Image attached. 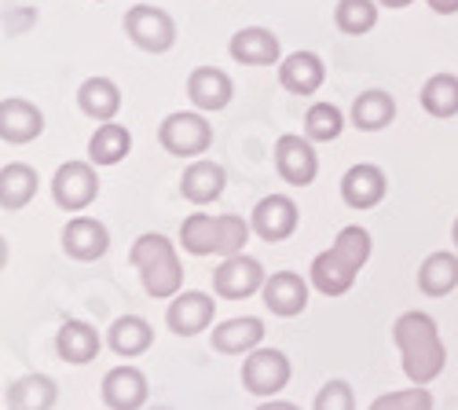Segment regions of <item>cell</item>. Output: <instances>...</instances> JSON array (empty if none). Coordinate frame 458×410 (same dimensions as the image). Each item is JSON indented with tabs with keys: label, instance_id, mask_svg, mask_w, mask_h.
Wrapping results in <instances>:
<instances>
[{
	"label": "cell",
	"instance_id": "cell-3",
	"mask_svg": "<svg viewBox=\"0 0 458 410\" xmlns=\"http://www.w3.org/2000/svg\"><path fill=\"white\" fill-rule=\"evenodd\" d=\"M129 264L140 272L147 297H155V301H173L183 289V260H180L173 238L162 231L140 235L129 246Z\"/></svg>",
	"mask_w": 458,
	"mask_h": 410
},
{
	"label": "cell",
	"instance_id": "cell-20",
	"mask_svg": "<svg viewBox=\"0 0 458 410\" xmlns=\"http://www.w3.org/2000/svg\"><path fill=\"white\" fill-rule=\"evenodd\" d=\"M227 52H232V59L239 66H279V59H283L279 37L264 26H242L239 33H232Z\"/></svg>",
	"mask_w": 458,
	"mask_h": 410
},
{
	"label": "cell",
	"instance_id": "cell-23",
	"mask_svg": "<svg viewBox=\"0 0 458 410\" xmlns=\"http://www.w3.org/2000/svg\"><path fill=\"white\" fill-rule=\"evenodd\" d=\"M37 191H41V176H37L33 165L8 162L4 169H0V209L19 213L37 198Z\"/></svg>",
	"mask_w": 458,
	"mask_h": 410
},
{
	"label": "cell",
	"instance_id": "cell-30",
	"mask_svg": "<svg viewBox=\"0 0 458 410\" xmlns=\"http://www.w3.org/2000/svg\"><path fill=\"white\" fill-rule=\"evenodd\" d=\"M418 103L429 118H454L458 114V73H433V78L418 92Z\"/></svg>",
	"mask_w": 458,
	"mask_h": 410
},
{
	"label": "cell",
	"instance_id": "cell-22",
	"mask_svg": "<svg viewBox=\"0 0 458 410\" xmlns=\"http://www.w3.org/2000/svg\"><path fill=\"white\" fill-rule=\"evenodd\" d=\"M224 188H227V172H224V165H216L209 158H195V162L183 169V176H180V195L191 205L216 202L224 195Z\"/></svg>",
	"mask_w": 458,
	"mask_h": 410
},
{
	"label": "cell",
	"instance_id": "cell-39",
	"mask_svg": "<svg viewBox=\"0 0 458 410\" xmlns=\"http://www.w3.org/2000/svg\"><path fill=\"white\" fill-rule=\"evenodd\" d=\"M8 260H12V246H8V238L0 235V272L8 268Z\"/></svg>",
	"mask_w": 458,
	"mask_h": 410
},
{
	"label": "cell",
	"instance_id": "cell-34",
	"mask_svg": "<svg viewBox=\"0 0 458 410\" xmlns=\"http://www.w3.org/2000/svg\"><path fill=\"white\" fill-rule=\"evenodd\" d=\"M250 235H253L250 220H242V216H235V213L216 216V256H235V253H246Z\"/></svg>",
	"mask_w": 458,
	"mask_h": 410
},
{
	"label": "cell",
	"instance_id": "cell-17",
	"mask_svg": "<svg viewBox=\"0 0 458 410\" xmlns=\"http://www.w3.org/2000/svg\"><path fill=\"white\" fill-rule=\"evenodd\" d=\"M386 195H389V176L370 162H360L341 176V202L349 209H360V213L374 209V205H381Z\"/></svg>",
	"mask_w": 458,
	"mask_h": 410
},
{
	"label": "cell",
	"instance_id": "cell-31",
	"mask_svg": "<svg viewBox=\"0 0 458 410\" xmlns=\"http://www.w3.org/2000/svg\"><path fill=\"white\" fill-rule=\"evenodd\" d=\"M180 246L191 256H216V216L191 213L180 223Z\"/></svg>",
	"mask_w": 458,
	"mask_h": 410
},
{
	"label": "cell",
	"instance_id": "cell-16",
	"mask_svg": "<svg viewBox=\"0 0 458 410\" xmlns=\"http://www.w3.org/2000/svg\"><path fill=\"white\" fill-rule=\"evenodd\" d=\"M187 99L202 114H216L235 99V85L220 66H195L187 73Z\"/></svg>",
	"mask_w": 458,
	"mask_h": 410
},
{
	"label": "cell",
	"instance_id": "cell-10",
	"mask_svg": "<svg viewBox=\"0 0 458 410\" xmlns=\"http://www.w3.org/2000/svg\"><path fill=\"white\" fill-rule=\"evenodd\" d=\"M276 172L283 176V183L290 188H309L319 176V155H316V143L309 136H279L276 139Z\"/></svg>",
	"mask_w": 458,
	"mask_h": 410
},
{
	"label": "cell",
	"instance_id": "cell-9",
	"mask_svg": "<svg viewBox=\"0 0 458 410\" xmlns=\"http://www.w3.org/2000/svg\"><path fill=\"white\" fill-rule=\"evenodd\" d=\"M216 319V297L206 289H180L169 308H165V326L176 338H199Z\"/></svg>",
	"mask_w": 458,
	"mask_h": 410
},
{
	"label": "cell",
	"instance_id": "cell-19",
	"mask_svg": "<svg viewBox=\"0 0 458 410\" xmlns=\"http://www.w3.org/2000/svg\"><path fill=\"white\" fill-rule=\"evenodd\" d=\"M327 81V66L316 52L301 48V52H290L279 59V85L290 92V96H316Z\"/></svg>",
	"mask_w": 458,
	"mask_h": 410
},
{
	"label": "cell",
	"instance_id": "cell-18",
	"mask_svg": "<svg viewBox=\"0 0 458 410\" xmlns=\"http://www.w3.org/2000/svg\"><path fill=\"white\" fill-rule=\"evenodd\" d=\"M99 396L110 410H143L147 396H150V385L143 378V370L136 366H114L103 374V385H99Z\"/></svg>",
	"mask_w": 458,
	"mask_h": 410
},
{
	"label": "cell",
	"instance_id": "cell-21",
	"mask_svg": "<svg viewBox=\"0 0 458 410\" xmlns=\"http://www.w3.org/2000/svg\"><path fill=\"white\" fill-rule=\"evenodd\" d=\"M103 352V338L99 330L85 319H66L55 333V356L70 366H89L96 356Z\"/></svg>",
	"mask_w": 458,
	"mask_h": 410
},
{
	"label": "cell",
	"instance_id": "cell-7",
	"mask_svg": "<svg viewBox=\"0 0 458 410\" xmlns=\"http://www.w3.org/2000/svg\"><path fill=\"white\" fill-rule=\"evenodd\" d=\"M52 198L66 213H85L99 198V172L92 162H63L52 176Z\"/></svg>",
	"mask_w": 458,
	"mask_h": 410
},
{
	"label": "cell",
	"instance_id": "cell-8",
	"mask_svg": "<svg viewBox=\"0 0 458 410\" xmlns=\"http://www.w3.org/2000/svg\"><path fill=\"white\" fill-rule=\"evenodd\" d=\"M264 264L257 256L235 253V256H224L220 268L213 272V293L220 301H250L264 289Z\"/></svg>",
	"mask_w": 458,
	"mask_h": 410
},
{
	"label": "cell",
	"instance_id": "cell-4",
	"mask_svg": "<svg viewBox=\"0 0 458 410\" xmlns=\"http://www.w3.org/2000/svg\"><path fill=\"white\" fill-rule=\"evenodd\" d=\"M158 143L162 151L173 158H202L213 146V125L202 110H176V114H165L158 125Z\"/></svg>",
	"mask_w": 458,
	"mask_h": 410
},
{
	"label": "cell",
	"instance_id": "cell-33",
	"mask_svg": "<svg viewBox=\"0 0 458 410\" xmlns=\"http://www.w3.org/2000/svg\"><path fill=\"white\" fill-rule=\"evenodd\" d=\"M341 132H345V114L334 103H312L309 114H304V136L312 143H334Z\"/></svg>",
	"mask_w": 458,
	"mask_h": 410
},
{
	"label": "cell",
	"instance_id": "cell-25",
	"mask_svg": "<svg viewBox=\"0 0 458 410\" xmlns=\"http://www.w3.org/2000/svg\"><path fill=\"white\" fill-rule=\"evenodd\" d=\"M78 106H81V114L92 118L96 125L114 121V118H118V110H122V88H118V81L99 78V73H96V78H89V81H81Z\"/></svg>",
	"mask_w": 458,
	"mask_h": 410
},
{
	"label": "cell",
	"instance_id": "cell-27",
	"mask_svg": "<svg viewBox=\"0 0 458 410\" xmlns=\"http://www.w3.org/2000/svg\"><path fill=\"white\" fill-rule=\"evenodd\" d=\"M106 345H110L114 356L136 359V356L150 352V345H155V330H150V322H147L143 315H122V319L110 322Z\"/></svg>",
	"mask_w": 458,
	"mask_h": 410
},
{
	"label": "cell",
	"instance_id": "cell-29",
	"mask_svg": "<svg viewBox=\"0 0 458 410\" xmlns=\"http://www.w3.org/2000/svg\"><path fill=\"white\" fill-rule=\"evenodd\" d=\"M132 151V132L118 121H103L89 139V162L92 165H118Z\"/></svg>",
	"mask_w": 458,
	"mask_h": 410
},
{
	"label": "cell",
	"instance_id": "cell-37",
	"mask_svg": "<svg viewBox=\"0 0 458 410\" xmlns=\"http://www.w3.org/2000/svg\"><path fill=\"white\" fill-rule=\"evenodd\" d=\"M437 15H458V0H426Z\"/></svg>",
	"mask_w": 458,
	"mask_h": 410
},
{
	"label": "cell",
	"instance_id": "cell-11",
	"mask_svg": "<svg viewBox=\"0 0 458 410\" xmlns=\"http://www.w3.org/2000/svg\"><path fill=\"white\" fill-rule=\"evenodd\" d=\"M297 223H301V209H297V202L290 195H268V198H260L253 205V213H250L253 235L264 238V242H272V246L286 242L297 231Z\"/></svg>",
	"mask_w": 458,
	"mask_h": 410
},
{
	"label": "cell",
	"instance_id": "cell-28",
	"mask_svg": "<svg viewBox=\"0 0 458 410\" xmlns=\"http://www.w3.org/2000/svg\"><path fill=\"white\" fill-rule=\"evenodd\" d=\"M418 289L433 297V301L454 293L458 289V253H447V249L429 253L422 264H418Z\"/></svg>",
	"mask_w": 458,
	"mask_h": 410
},
{
	"label": "cell",
	"instance_id": "cell-6",
	"mask_svg": "<svg viewBox=\"0 0 458 410\" xmlns=\"http://www.w3.org/2000/svg\"><path fill=\"white\" fill-rule=\"evenodd\" d=\"M125 26V37L140 48V52H150V55H165L173 45H176V22L165 8H155V4H132L122 19Z\"/></svg>",
	"mask_w": 458,
	"mask_h": 410
},
{
	"label": "cell",
	"instance_id": "cell-15",
	"mask_svg": "<svg viewBox=\"0 0 458 410\" xmlns=\"http://www.w3.org/2000/svg\"><path fill=\"white\" fill-rule=\"evenodd\" d=\"M309 289H312V282L304 279V275H297V272H276L272 279H264L260 297H264V308H268L272 315L293 319V315H301L304 308H309Z\"/></svg>",
	"mask_w": 458,
	"mask_h": 410
},
{
	"label": "cell",
	"instance_id": "cell-24",
	"mask_svg": "<svg viewBox=\"0 0 458 410\" xmlns=\"http://www.w3.org/2000/svg\"><path fill=\"white\" fill-rule=\"evenodd\" d=\"M8 410H52L59 403V385L48 374H22L4 392Z\"/></svg>",
	"mask_w": 458,
	"mask_h": 410
},
{
	"label": "cell",
	"instance_id": "cell-32",
	"mask_svg": "<svg viewBox=\"0 0 458 410\" xmlns=\"http://www.w3.org/2000/svg\"><path fill=\"white\" fill-rule=\"evenodd\" d=\"M377 12H381L377 0H337L334 26L345 37H363L377 26Z\"/></svg>",
	"mask_w": 458,
	"mask_h": 410
},
{
	"label": "cell",
	"instance_id": "cell-36",
	"mask_svg": "<svg viewBox=\"0 0 458 410\" xmlns=\"http://www.w3.org/2000/svg\"><path fill=\"white\" fill-rule=\"evenodd\" d=\"M312 410H356V392H352V385L341 381V378L327 381V385L316 392Z\"/></svg>",
	"mask_w": 458,
	"mask_h": 410
},
{
	"label": "cell",
	"instance_id": "cell-35",
	"mask_svg": "<svg viewBox=\"0 0 458 410\" xmlns=\"http://www.w3.org/2000/svg\"><path fill=\"white\" fill-rule=\"evenodd\" d=\"M367 410H433V392L426 385H411V389H400V392L377 396Z\"/></svg>",
	"mask_w": 458,
	"mask_h": 410
},
{
	"label": "cell",
	"instance_id": "cell-13",
	"mask_svg": "<svg viewBox=\"0 0 458 410\" xmlns=\"http://www.w3.org/2000/svg\"><path fill=\"white\" fill-rule=\"evenodd\" d=\"M264 333H268V326H264L260 315H235L213 326L209 345L220 356H250L253 348L264 345Z\"/></svg>",
	"mask_w": 458,
	"mask_h": 410
},
{
	"label": "cell",
	"instance_id": "cell-40",
	"mask_svg": "<svg viewBox=\"0 0 458 410\" xmlns=\"http://www.w3.org/2000/svg\"><path fill=\"white\" fill-rule=\"evenodd\" d=\"M381 8H389V12H400V8H407V4H414V0H377Z\"/></svg>",
	"mask_w": 458,
	"mask_h": 410
},
{
	"label": "cell",
	"instance_id": "cell-14",
	"mask_svg": "<svg viewBox=\"0 0 458 410\" xmlns=\"http://www.w3.org/2000/svg\"><path fill=\"white\" fill-rule=\"evenodd\" d=\"M45 132V114L41 106L22 99V96H8L0 99V139L12 146H26Z\"/></svg>",
	"mask_w": 458,
	"mask_h": 410
},
{
	"label": "cell",
	"instance_id": "cell-2",
	"mask_svg": "<svg viewBox=\"0 0 458 410\" xmlns=\"http://www.w3.org/2000/svg\"><path fill=\"white\" fill-rule=\"evenodd\" d=\"M374 253V238L367 228L360 223H349V228H341L334 246L323 249L312 268H309V282L312 289H319L323 297H345L356 282V275L367 268V260Z\"/></svg>",
	"mask_w": 458,
	"mask_h": 410
},
{
	"label": "cell",
	"instance_id": "cell-41",
	"mask_svg": "<svg viewBox=\"0 0 458 410\" xmlns=\"http://www.w3.org/2000/svg\"><path fill=\"white\" fill-rule=\"evenodd\" d=\"M451 242H454V249H458V220L451 223Z\"/></svg>",
	"mask_w": 458,
	"mask_h": 410
},
{
	"label": "cell",
	"instance_id": "cell-12",
	"mask_svg": "<svg viewBox=\"0 0 458 410\" xmlns=\"http://www.w3.org/2000/svg\"><path fill=\"white\" fill-rule=\"evenodd\" d=\"M110 249V231L106 223L85 213H73V220L63 228V253L78 264H92V260H103Z\"/></svg>",
	"mask_w": 458,
	"mask_h": 410
},
{
	"label": "cell",
	"instance_id": "cell-1",
	"mask_svg": "<svg viewBox=\"0 0 458 410\" xmlns=\"http://www.w3.org/2000/svg\"><path fill=\"white\" fill-rule=\"evenodd\" d=\"M393 345L400 348V363L411 385H433L447 366V345L440 326L426 312H403L393 322Z\"/></svg>",
	"mask_w": 458,
	"mask_h": 410
},
{
	"label": "cell",
	"instance_id": "cell-38",
	"mask_svg": "<svg viewBox=\"0 0 458 410\" xmlns=\"http://www.w3.org/2000/svg\"><path fill=\"white\" fill-rule=\"evenodd\" d=\"M257 410H301L297 403H286V399H264Z\"/></svg>",
	"mask_w": 458,
	"mask_h": 410
},
{
	"label": "cell",
	"instance_id": "cell-5",
	"mask_svg": "<svg viewBox=\"0 0 458 410\" xmlns=\"http://www.w3.org/2000/svg\"><path fill=\"white\" fill-rule=\"evenodd\" d=\"M293 378L290 356L283 348H268L260 345L242 359V389L257 399H276Z\"/></svg>",
	"mask_w": 458,
	"mask_h": 410
},
{
	"label": "cell",
	"instance_id": "cell-26",
	"mask_svg": "<svg viewBox=\"0 0 458 410\" xmlns=\"http://www.w3.org/2000/svg\"><path fill=\"white\" fill-rule=\"evenodd\" d=\"M349 121L360 132H381V129H389L396 121V99L386 88H367V92H360L352 99Z\"/></svg>",
	"mask_w": 458,
	"mask_h": 410
}]
</instances>
